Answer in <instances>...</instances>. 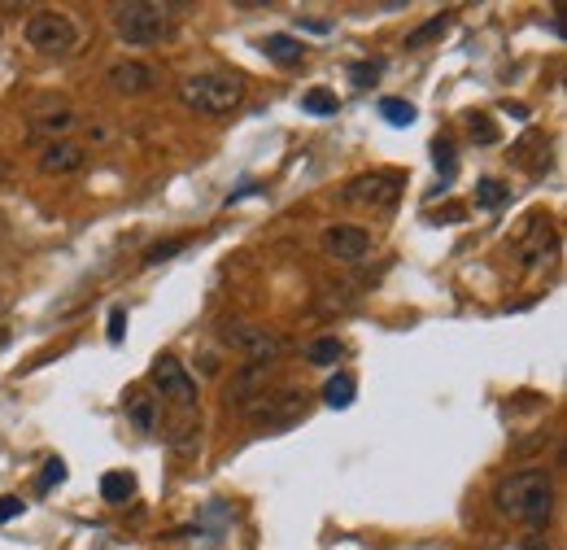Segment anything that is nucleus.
<instances>
[{"label":"nucleus","instance_id":"nucleus-14","mask_svg":"<svg viewBox=\"0 0 567 550\" xmlns=\"http://www.w3.org/2000/svg\"><path fill=\"white\" fill-rule=\"evenodd\" d=\"M262 53H267L271 62H280V66H301L306 62V44L293 40V35H267V40H262Z\"/></svg>","mask_w":567,"mask_h":550},{"label":"nucleus","instance_id":"nucleus-10","mask_svg":"<svg viewBox=\"0 0 567 550\" xmlns=\"http://www.w3.org/2000/svg\"><path fill=\"white\" fill-rule=\"evenodd\" d=\"M105 83H110L118 97H144V92L158 88V70L144 62H114L105 70Z\"/></svg>","mask_w":567,"mask_h":550},{"label":"nucleus","instance_id":"nucleus-2","mask_svg":"<svg viewBox=\"0 0 567 550\" xmlns=\"http://www.w3.org/2000/svg\"><path fill=\"white\" fill-rule=\"evenodd\" d=\"M188 110L197 114H210V118H223L232 114L240 101H245V79L240 75H227V70H201V75H188L184 88H179Z\"/></svg>","mask_w":567,"mask_h":550},{"label":"nucleus","instance_id":"nucleus-8","mask_svg":"<svg viewBox=\"0 0 567 550\" xmlns=\"http://www.w3.org/2000/svg\"><path fill=\"white\" fill-rule=\"evenodd\" d=\"M397 193H402V179L384 175V171L358 175L345 184V201H354V206H376V210H389L397 201Z\"/></svg>","mask_w":567,"mask_h":550},{"label":"nucleus","instance_id":"nucleus-21","mask_svg":"<svg viewBox=\"0 0 567 550\" xmlns=\"http://www.w3.org/2000/svg\"><path fill=\"white\" fill-rule=\"evenodd\" d=\"M432 153H437L441 188H450V179H454V140H450V136H437V145H432ZM441 188H437V193H441Z\"/></svg>","mask_w":567,"mask_h":550},{"label":"nucleus","instance_id":"nucleus-15","mask_svg":"<svg viewBox=\"0 0 567 550\" xmlns=\"http://www.w3.org/2000/svg\"><path fill=\"white\" fill-rule=\"evenodd\" d=\"M354 393H358L354 376H349V372H336L328 385H323V402H328L332 411H345V406H354Z\"/></svg>","mask_w":567,"mask_h":550},{"label":"nucleus","instance_id":"nucleus-27","mask_svg":"<svg viewBox=\"0 0 567 550\" xmlns=\"http://www.w3.org/2000/svg\"><path fill=\"white\" fill-rule=\"evenodd\" d=\"M179 249H184V241H166V245H153L149 254H144V262H149V267H158V262H166V258H175Z\"/></svg>","mask_w":567,"mask_h":550},{"label":"nucleus","instance_id":"nucleus-7","mask_svg":"<svg viewBox=\"0 0 567 550\" xmlns=\"http://www.w3.org/2000/svg\"><path fill=\"white\" fill-rule=\"evenodd\" d=\"M306 406V393L301 389H280V393H262V398L249 402V420L253 424H267V428H284L293 424Z\"/></svg>","mask_w":567,"mask_h":550},{"label":"nucleus","instance_id":"nucleus-6","mask_svg":"<svg viewBox=\"0 0 567 550\" xmlns=\"http://www.w3.org/2000/svg\"><path fill=\"white\" fill-rule=\"evenodd\" d=\"M223 341L236 345L240 354H249V363H275L284 354V341L280 332L262 328V324H227L223 328Z\"/></svg>","mask_w":567,"mask_h":550},{"label":"nucleus","instance_id":"nucleus-1","mask_svg":"<svg viewBox=\"0 0 567 550\" xmlns=\"http://www.w3.org/2000/svg\"><path fill=\"white\" fill-rule=\"evenodd\" d=\"M493 502H498V511L506 520L524 524V529H546L554 520V481L541 468L511 472L493 489Z\"/></svg>","mask_w":567,"mask_h":550},{"label":"nucleus","instance_id":"nucleus-23","mask_svg":"<svg viewBox=\"0 0 567 550\" xmlns=\"http://www.w3.org/2000/svg\"><path fill=\"white\" fill-rule=\"evenodd\" d=\"M467 131H472L476 145H498V127L489 123V114H472L467 118Z\"/></svg>","mask_w":567,"mask_h":550},{"label":"nucleus","instance_id":"nucleus-24","mask_svg":"<svg viewBox=\"0 0 567 550\" xmlns=\"http://www.w3.org/2000/svg\"><path fill=\"white\" fill-rule=\"evenodd\" d=\"M131 424H136L140 433H153V424H158V411H153L149 398H136V402H131Z\"/></svg>","mask_w":567,"mask_h":550},{"label":"nucleus","instance_id":"nucleus-20","mask_svg":"<svg viewBox=\"0 0 567 550\" xmlns=\"http://www.w3.org/2000/svg\"><path fill=\"white\" fill-rule=\"evenodd\" d=\"M506 197H511V188H506L502 179H480L476 184V206H485V210L506 206Z\"/></svg>","mask_w":567,"mask_h":550},{"label":"nucleus","instance_id":"nucleus-9","mask_svg":"<svg viewBox=\"0 0 567 550\" xmlns=\"http://www.w3.org/2000/svg\"><path fill=\"white\" fill-rule=\"evenodd\" d=\"M323 249L336 258V262H358L371 254V232L358 223H332L323 232Z\"/></svg>","mask_w":567,"mask_h":550},{"label":"nucleus","instance_id":"nucleus-17","mask_svg":"<svg viewBox=\"0 0 567 550\" xmlns=\"http://www.w3.org/2000/svg\"><path fill=\"white\" fill-rule=\"evenodd\" d=\"M101 498H105V502H127V498H136V476H131V472H105V476H101Z\"/></svg>","mask_w":567,"mask_h":550},{"label":"nucleus","instance_id":"nucleus-22","mask_svg":"<svg viewBox=\"0 0 567 550\" xmlns=\"http://www.w3.org/2000/svg\"><path fill=\"white\" fill-rule=\"evenodd\" d=\"M301 110L306 114H336L341 110V101H336V92H306V97H301Z\"/></svg>","mask_w":567,"mask_h":550},{"label":"nucleus","instance_id":"nucleus-28","mask_svg":"<svg viewBox=\"0 0 567 550\" xmlns=\"http://www.w3.org/2000/svg\"><path fill=\"white\" fill-rule=\"evenodd\" d=\"M22 511H27V502H22L18 494H5L0 498V524H9V520H18Z\"/></svg>","mask_w":567,"mask_h":550},{"label":"nucleus","instance_id":"nucleus-31","mask_svg":"<svg viewBox=\"0 0 567 550\" xmlns=\"http://www.w3.org/2000/svg\"><path fill=\"white\" fill-rule=\"evenodd\" d=\"M502 110H506V114H515V118H528V105H520V101H515V105H511V101H506V105H502Z\"/></svg>","mask_w":567,"mask_h":550},{"label":"nucleus","instance_id":"nucleus-29","mask_svg":"<svg viewBox=\"0 0 567 550\" xmlns=\"http://www.w3.org/2000/svg\"><path fill=\"white\" fill-rule=\"evenodd\" d=\"M123 337H127V310H123V306H114V310H110V341L118 345Z\"/></svg>","mask_w":567,"mask_h":550},{"label":"nucleus","instance_id":"nucleus-13","mask_svg":"<svg viewBox=\"0 0 567 550\" xmlns=\"http://www.w3.org/2000/svg\"><path fill=\"white\" fill-rule=\"evenodd\" d=\"M267 380H271V363H245V367H240V372H236L232 402L249 406L253 398H262V389H267Z\"/></svg>","mask_w":567,"mask_h":550},{"label":"nucleus","instance_id":"nucleus-11","mask_svg":"<svg viewBox=\"0 0 567 550\" xmlns=\"http://www.w3.org/2000/svg\"><path fill=\"white\" fill-rule=\"evenodd\" d=\"M83 162H88V153H83V145H75V140H53V145H44V153H40L44 175H75Z\"/></svg>","mask_w":567,"mask_h":550},{"label":"nucleus","instance_id":"nucleus-19","mask_svg":"<svg viewBox=\"0 0 567 550\" xmlns=\"http://www.w3.org/2000/svg\"><path fill=\"white\" fill-rule=\"evenodd\" d=\"M380 118H384V123H393V127H410L419 118V110L410 101H402V97H384L380 101Z\"/></svg>","mask_w":567,"mask_h":550},{"label":"nucleus","instance_id":"nucleus-3","mask_svg":"<svg viewBox=\"0 0 567 550\" xmlns=\"http://www.w3.org/2000/svg\"><path fill=\"white\" fill-rule=\"evenodd\" d=\"M114 31L123 44H162L175 35V18L166 5H144V0H131V5H118L114 9Z\"/></svg>","mask_w":567,"mask_h":550},{"label":"nucleus","instance_id":"nucleus-32","mask_svg":"<svg viewBox=\"0 0 567 550\" xmlns=\"http://www.w3.org/2000/svg\"><path fill=\"white\" fill-rule=\"evenodd\" d=\"M520 550H550V546L541 542V537H524V542H520Z\"/></svg>","mask_w":567,"mask_h":550},{"label":"nucleus","instance_id":"nucleus-16","mask_svg":"<svg viewBox=\"0 0 567 550\" xmlns=\"http://www.w3.org/2000/svg\"><path fill=\"white\" fill-rule=\"evenodd\" d=\"M341 354H345L341 337H319V341L306 345V363L310 367H336V363H341Z\"/></svg>","mask_w":567,"mask_h":550},{"label":"nucleus","instance_id":"nucleus-18","mask_svg":"<svg viewBox=\"0 0 567 550\" xmlns=\"http://www.w3.org/2000/svg\"><path fill=\"white\" fill-rule=\"evenodd\" d=\"M450 9H445V14H437V18H428L424 22V27H415V31H410L406 35V49H424V44L428 40H437V35H445V27H450Z\"/></svg>","mask_w":567,"mask_h":550},{"label":"nucleus","instance_id":"nucleus-12","mask_svg":"<svg viewBox=\"0 0 567 550\" xmlns=\"http://www.w3.org/2000/svg\"><path fill=\"white\" fill-rule=\"evenodd\" d=\"M79 118H75V110H70L66 101H44L40 110H35V118H31V136H66L70 127H75Z\"/></svg>","mask_w":567,"mask_h":550},{"label":"nucleus","instance_id":"nucleus-30","mask_svg":"<svg viewBox=\"0 0 567 550\" xmlns=\"http://www.w3.org/2000/svg\"><path fill=\"white\" fill-rule=\"evenodd\" d=\"M301 22V27H310V31H319V35H328L332 27H328V22H319V18H297Z\"/></svg>","mask_w":567,"mask_h":550},{"label":"nucleus","instance_id":"nucleus-4","mask_svg":"<svg viewBox=\"0 0 567 550\" xmlns=\"http://www.w3.org/2000/svg\"><path fill=\"white\" fill-rule=\"evenodd\" d=\"M27 44L44 57H66L79 49V27L62 9H35L27 18Z\"/></svg>","mask_w":567,"mask_h":550},{"label":"nucleus","instance_id":"nucleus-25","mask_svg":"<svg viewBox=\"0 0 567 550\" xmlns=\"http://www.w3.org/2000/svg\"><path fill=\"white\" fill-rule=\"evenodd\" d=\"M66 481V463L62 459H48L44 463V476H40V494H48L53 485H62Z\"/></svg>","mask_w":567,"mask_h":550},{"label":"nucleus","instance_id":"nucleus-26","mask_svg":"<svg viewBox=\"0 0 567 550\" xmlns=\"http://www.w3.org/2000/svg\"><path fill=\"white\" fill-rule=\"evenodd\" d=\"M380 62H358V66H349V79L358 83V88H367V83H376L380 79Z\"/></svg>","mask_w":567,"mask_h":550},{"label":"nucleus","instance_id":"nucleus-5","mask_svg":"<svg viewBox=\"0 0 567 550\" xmlns=\"http://www.w3.org/2000/svg\"><path fill=\"white\" fill-rule=\"evenodd\" d=\"M149 380H153V389H158L162 398H171L179 406H197V380H192V372L179 363L175 354H158V358H153Z\"/></svg>","mask_w":567,"mask_h":550}]
</instances>
